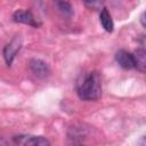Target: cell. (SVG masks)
Wrapping results in <instances>:
<instances>
[{
    "mask_svg": "<svg viewBox=\"0 0 146 146\" xmlns=\"http://www.w3.org/2000/svg\"><path fill=\"white\" fill-rule=\"evenodd\" d=\"M78 95L83 100H96L102 95V83L97 72L83 75L78 83Z\"/></svg>",
    "mask_w": 146,
    "mask_h": 146,
    "instance_id": "6da1fadb",
    "label": "cell"
},
{
    "mask_svg": "<svg viewBox=\"0 0 146 146\" xmlns=\"http://www.w3.org/2000/svg\"><path fill=\"white\" fill-rule=\"evenodd\" d=\"M21 46H22V41L18 36L14 38L6 47H5V50H3V56H5V59L7 62L8 65L11 64L14 57L16 56L17 51L21 49Z\"/></svg>",
    "mask_w": 146,
    "mask_h": 146,
    "instance_id": "7a4b0ae2",
    "label": "cell"
},
{
    "mask_svg": "<svg viewBox=\"0 0 146 146\" xmlns=\"http://www.w3.org/2000/svg\"><path fill=\"white\" fill-rule=\"evenodd\" d=\"M30 70L36 78H46L49 74L48 65L40 59H32L30 62Z\"/></svg>",
    "mask_w": 146,
    "mask_h": 146,
    "instance_id": "3957f363",
    "label": "cell"
},
{
    "mask_svg": "<svg viewBox=\"0 0 146 146\" xmlns=\"http://www.w3.org/2000/svg\"><path fill=\"white\" fill-rule=\"evenodd\" d=\"M115 60L117 62V64L125 68V70H130V68H133L135 65H133V58H132V54L121 49L119 50L116 54H115Z\"/></svg>",
    "mask_w": 146,
    "mask_h": 146,
    "instance_id": "277c9868",
    "label": "cell"
},
{
    "mask_svg": "<svg viewBox=\"0 0 146 146\" xmlns=\"http://www.w3.org/2000/svg\"><path fill=\"white\" fill-rule=\"evenodd\" d=\"M14 21L24 23L27 25H32V26H38V23L35 22V18L33 17V15L30 11H25V10H17L14 14Z\"/></svg>",
    "mask_w": 146,
    "mask_h": 146,
    "instance_id": "5b68a950",
    "label": "cell"
},
{
    "mask_svg": "<svg viewBox=\"0 0 146 146\" xmlns=\"http://www.w3.org/2000/svg\"><path fill=\"white\" fill-rule=\"evenodd\" d=\"M132 58H133V65L135 67L144 73L145 68H146V51L144 49H137L133 54H132Z\"/></svg>",
    "mask_w": 146,
    "mask_h": 146,
    "instance_id": "8992f818",
    "label": "cell"
},
{
    "mask_svg": "<svg viewBox=\"0 0 146 146\" xmlns=\"http://www.w3.org/2000/svg\"><path fill=\"white\" fill-rule=\"evenodd\" d=\"M99 19H100L102 26L104 27V30H105V31H107V32H112V31H113L114 24H113V21H112L111 14L108 13V10H107L106 8H103V9H102V11H100V16H99Z\"/></svg>",
    "mask_w": 146,
    "mask_h": 146,
    "instance_id": "52a82bcc",
    "label": "cell"
},
{
    "mask_svg": "<svg viewBox=\"0 0 146 146\" xmlns=\"http://www.w3.org/2000/svg\"><path fill=\"white\" fill-rule=\"evenodd\" d=\"M24 146H51V145L47 138L36 136V137H31L30 139H27Z\"/></svg>",
    "mask_w": 146,
    "mask_h": 146,
    "instance_id": "ba28073f",
    "label": "cell"
},
{
    "mask_svg": "<svg viewBox=\"0 0 146 146\" xmlns=\"http://www.w3.org/2000/svg\"><path fill=\"white\" fill-rule=\"evenodd\" d=\"M56 5L58 6V9H59L62 13H64L65 15H72V13H73V10H72V6H71L68 2L59 1V2H57Z\"/></svg>",
    "mask_w": 146,
    "mask_h": 146,
    "instance_id": "9c48e42d",
    "label": "cell"
},
{
    "mask_svg": "<svg viewBox=\"0 0 146 146\" xmlns=\"http://www.w3.org/2000/svg\"><path fill=\"white\" fill-rule=\"evenodd\" d=\"M0 146H8L7 141H6L3 138H1V137H0Z\"/></svg>",
    "mask_w": 146,
    "mask_h": 146,
    "instance_id": "30bf717a",
    "label": "cell"
},
{
    "mask_svg": "<svg viewBox=\"0 0 146 146\" xmlns=\"http://www.w3.org/2000/svg\"><path fill=\"white\" fill-rule=\"evenodd\" d=\"M140 21H141V24H143V26H145V13H143V14H141Z\"/></svg>",
    "mask_w": 146,
    "mask_h": 146,
    "instance_id": "8fae6325",
    "label": "cell"
}]
</instances>
